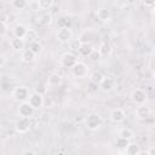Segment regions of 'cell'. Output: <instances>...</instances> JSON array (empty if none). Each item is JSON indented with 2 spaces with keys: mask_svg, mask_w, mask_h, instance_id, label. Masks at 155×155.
<instances>
[{
  "mask_svg": "<svg viewBox=\"0 0 155 155\" xmlns=\"http://www.w3.org/2000/svg\"><path fill=\"white\" fill-rule=\"evenodd\" d=\"M84 125L90 131H97L102 126V119L97 113H91V114L86 115V117L84 120Z\"/></svg>",
  "mask_w": 155,
  "mask_h": 155,
  "instance_id": "cell-1",
  "label": "cell"
},
{
  "mask_svg": "<svg viewBox=\"0 0 155 155\" xmlns=\"http://www.w3.org/2000/svg\"><path fill=\"white\" fill-rule=\"evenodd\" d=\"M29 90L27 86H23V85H19V86H16L12 91V97L19 102V103H23V102H28L29 99Z\"/></svg>",
  "mask_w": 155,
  "mask_h": 155,
  "instance_id": "cell-2",
  "label": "cell"
},
{
  "mask_svg": "<svg viewBox=\"0 0 155 155\" xmlns=\"http://www.w3.org/2000/svg\"><path fill=\"white\" fill-rule=\"evenodd\" d=\"M56 38L59 42L62 44H69L71 38H73V31L69 27H63V28H59L57 30V34H56Z\"/></svg>",
  "mask_w": 155,
  "mask_h": 155,
  "instance_id": "cell-3",
  "label": "cell"
},
{
  "mask_svg": "<svg viewBox=\"0 0 155 155\" xmlns=\"http://www.w3.org/2000/svg\"><path fill=\"white\" fill-rule=\"evenodd\" d=\"M78 62H79L78 61V56L74 52H70V51L63 53L62 57H61V64L63 67H65V68H70L71 69Z\"/></svg>",
  "mask_w": 155,
  "mask_h": 155,
  "instance_id": "cell-4",
  "label": "cell"
},
{
  "mask_svg": "<svg viewBox=\"0 0 155 155\" xmlns=\"http://www.w3.org/2000/svg\"><path fill=\"white\" fill-rule=\"evenodd\" d=\"M34 108L29 104V102H23V103H19L18 108H17V113L21 117H27V119H30L34 114Z\"/></svg>",
  "mask_w": 155,
  "mask_h": 155,
  "instance_id": "cell-5",
  "label": "cell"
},
{
  "mask_svg": "<svg viewBox=\"0 0 155 155\" xmlns=\"http://www.w3.org/2000/svg\"><path fill=\"white\" fill-rule=\"evenodd\" d=\"M131 99L136 103V104H138V105H140V104H144L145 102H147V98H148V96H147V92L143 90V88H134L132 92H131Z\"/></svg>",
  "mask_w": 155,
  "mask_h": 155,
  "instance_id": "cell-6",
  "label": "cell"
},
{
  "mask_svg": "<svg viewBox=\"0 0 155 155\" xmlns=\"http://www.w3.org/2000/svg\"><path fill=\"white\" fill-rule=\"evenodd\" d=\"M28 102H29V104H30L35 110H39V109H40V108H42V107H44V104H45L44 96H42V94H39V93H36V92L30 93Z\"/></svg>",
  "mask_w": 155,
  "mask_h": 155,
  "instance_id": "cell-7",
  "label": "cell"
},
{
  "mask_svg": "<svg viewBox=\"0 0 155 155\" xmlns=\"http://www.w3.org/2000/svg\"><path fill=\"white\" fill-rule=\"evenodd\" d=\"M88 73V67L84 62H78L73 68H71V74L75 78H85Z\"/></svg>",
  "mask_w": 155,
  "mask_h": 155,
  "instance_id": "cell-8",
  "label": "cell"
},
{
  "mask_svg": "<svg viewBox=\"0 0 155 155\" xmlns=\"http://www.w3.org/2000/svg\"><path fill=\"white\" fill-rule=\"evenodd\" d=\"M30 128V121L27 117H19L15 122V130L18 133H25Z\"/></svg>",
  "mask_w": 155,
  "mask_h": 155,
  "instance_id": "cell-9",
  "label": "cell"
},
{
  "mask_svg": "<svg viewBox=\"0 0 155 155\" xmlns=\"http://www.w3.org/2000/svg\"><path fill=\"white\" fill-rule=\"evenodd\" d=\"M110 120L113 121V122H115V124H121V122H124L125 121V119H126V113H125V110L124 109H121V108H115V109H113L111 111H110Z\"/></svg>",
  "mask_w": 155,
  "mask_h": 155,
  "instance_id": "cell-10",
  "label": "cell"
},
{
  "mask_svg": "<svg viewBox=\"0 0 155 155\" xmlns=\"http://www.w3.org/2000/svg\"><path fill=\"white\" fill-rule=\"evenodd\" d=\"M96 16L101 22H108L111 18V11L107 7H99V8H97Z\"/></svg>",
  "mask_w": 155,
  "mask_h": 155,
  "instance_id": "cell-11",
  "label": "cell"
},
{
  "mask_svg": "<svg viewBox=\"0 0 155 155\" xmlns=\"http://www.w3.org/2000/svg\"><path fill=\"white\" fill-rule=\"evenodd\" d=\"M28 30H29V29H28L24 24L18 23V24H16V25L13 27V35H15V38L24 39L25 35H27V33H28Z\"/></svg>",
  "mask_w": 155,
  "mask_h": 155,
  "instance_id": "cell-12",
  "label": "cell"
},
{
  "mask_svg": "<svg viewBox=\"0 0 155 155\" xmlns=\"http://www.w3.org/2000/svg\"><path fill=\"white\" fill-rule=\"evenodd\" d=\"M62 81H63L62 75H59V74H57V73H52V74H50L48 78H47V86L57 87V86H59V85L62 84Z\"/></svg>",
  "mask_w": 155,
  "mask_h": 155,
  "instance_id": "cell-13",
  "label": "cell"
},
{
  "mask_svg": "<svg viewBox=\"0 0 155 155\" xmlns=\"http://www.w3.org/2000/svg\"><path fill=\"white\" fill-rule=\"evenodd\" d=\"M10 46L13 51H17V52H23L25 50L24 41H23V39H19V38H12L10 40Z\"/></svg>",
  "mask_w": 155,
  "mask_h": 155,
  "instance_id": "cell-14",
  "label": "cell"
},
{
  "mask_svg": "<svg viewBox=\"0 0 155 155\" xmlns=\"http://www.w3.org/2000/svg\"><path fill=\"white\" fill-rule=\"evenodd\" d=\"M150 113H151L150 108L144 105V104H140V105H138L136 108V116L138 119H147L150 115Z\"/></svg>",
  "mask_w": 155,
  "mask_h": 155,
  "instance_id": "cell-15",
  "label": "cell"
},
{
  "mask_svg": "<svg viewBox=\"0 0 155 155\" xmlns=\"http://www.w3.org/2000/svg\"><path fill=\"white\" fill-rule=\"evenodd\" d=\"M99 88L103 92H110L114 90V80L111 78H104L103 81L99 84Z\"/></svg>",
  "mask_w": 155,
  "mask_h": 155,
  "instance_id": "cell-16",
  "label": "cell"
},
{
  "mask_svg": "<svg viewBox=\"0 0 155 155\" xmlns=\"http://www.w3.org/2000/svg\"><path fill=\"white\" fill-rule=\"evenodd\" d=\"M35 57H36V54L33 53L29 48H25V50L21 53V59H22L24 63H31V62H34V61H35Z\"/></svg>",
  "mask_w": 155,
  "mask_h": 155,
  "instance_id": "cell-17",
  "label": "cell"
},
{
  "mask_svg": "<svg viewBox=\"0 0 155 155\" xmlns=\"http://www.w3.org/2000/svg\"><path fill=\"white\" fill-rule=\"evenodd\" d=\"M93 50L94 48L92 47V45L90 42H82V45H81V47L79 50V53L81 56H84V57H90V54L93 52Z\"/></svg>",
  "mask_w": 155,
  "mask_h": 155,
  "instance_id": "cell-18",
  "label": "cell"
},
{
  "mask_svg": "<svg viewBox=\"0 0 155 155\" xmlns=\"http://www.w3.org/2000/svg\"><path fill=\"white\" fill-rule=\"evenodd\" d=\"M28 48H29L33 53H35L36 56H38V54H40V53L42 52V45H41L38 40H35V41H33V42H29Z\"/></svg>",
  "mask_w": 155,
  "mask_h": 155,
  "instance_id": "cell-19",
  "label": "cell"
},
{
  "mask_svg": "<svg viewBox=\"0 0 155 155\" xmlns=\"http://www.w3.org/2000/svg\"><path fill=\"white\" fill-rule=\"evenodd\" d=\"M98 51H99V53H101L102 57H107V56H109V54L111 53V46H110V44H108V42H102V44L99 45Z\"/></svg>",
  "mask_w": 155,
  "mask_h": 155,
  "instance_id": "cell-20",
  "label": "cell"
},
{
  "mask_svg": "<svg viewBox=\"0 0 155 155\" xmlns=\"http://www.w3.org/2000/svg\"><path fill=\"white\" fill-rule=\"evenodd\" d=\"M105 76L102 74V71H99V70H94L92 74H91V76H90V79H91V81L93 82V84H96V85H99L102 81H103V79H104Z\"/></svg>",
  "mask_w": 155,
  "mask_h": 155,
  "instance_id": "cell-21",
  "label": "cell"
},
{
  "mask_svg": "<svg viewBox=\"0 0 155 155\" xmlns=\"http://www.w3.org/2000/svg\"><path fill=\"white\" fill-rule=\"evenodd\" d=\"M130 143H131L130 139H126V138H122V137H117L116 140H115V145H116V148L120 149V150H125V149L128 147Z\"/></svg>",
  "mask_w": 155,
  "mask_h": 155,
  "instance_id": "cell-22",
  "label": "cell"
},
{
  "mask_svg": "<svg viewBox=\"0 0 155 155\" xmlns=\"http://www.w3.org/2000/svg\"><path fill=\"white\" fill-rule=\"evenodd\" d=\"M127 155H138V153L140 151V149H139V145L138 144H136V143H130L128 144V147L124 150Z\"/></svg>",
  "mask_w": 155,
  "mask_h": 155,
  "instance_id": "cell-23",
  "label": "cell"
},
{
  "mask_svg": "<svg viewBox=\"0 0 155 155\" xmlns=\"http://www.w3.org/2000/svg\"><path fill=\"white\" fill-rule=\"evenodd\" d=\"M11 5L16 10H24L29 5V2L25 1V0H12L11 1Z\"/></svg>",
  "mask_w": 155,
  "mask_h": 155,
  "instance_id": "cell-24",
  "label": "cell"
},
{
  "mask_svg": "<svg viewBox=\"0 0 155 155\" xmlns=\"http://www.w3.org/2000/svg\"><path fill=\"white\" fill-rule=\"evenodd\" d=\"M133 132H132V130L131 128H128V127H124V128H121L120 131H119V137H122V138H126V139H132L133 138Z\"/></svg>",
  "mask_w": 155,
  "mask_h": 155,
  "instance_id": "cell-25",
  "label": "cell"
},
{
  "mask_svg": "<svg viewBox=\"0 0 155 155\" xmlns=\"http://www.w3.org/2000/svg\"><path fill=\"white\" fill-rule=\"evenodd\" d=\"M82 42L79 40V39H71L70 42H69V48H70V52L75 51V52H79L80 47H81Z\"/></svg>",
  "mask_w": 155,
  "mask_h": 155,
  "instance_id": "cell-26",
  "label": "cell"
},
{
  "mask_svg": "<svg viewBox=\"0 0 155 155\" xmlns=\"http://www.w3.org/2000/svg\"><path fill=\"white\" fill-rule=\"evenodd\" d=\"M39 23L42 24V25H48L52 23V16L50 13H44L40 16L39 18Z\"/></svg>",
  "mask_w": 155,
  "mask_h": 155,
  "instance_id": "cell-27",
  "label": "cell"
},
{
  "mask_svg": "<svg viewBox=\"0 0 155 155\" xmlns=\"http://www.w3.org/2000/svg\"><path fill=\"white\" fill-rule=\"evenodd\" d=\"M28 7H29L31 11H40V10H42V8H41L40 0H33V1H29Z\"/></svg>",
  "mask_w": 155,
  "mask_h": 155,
  "instance_id": "cell-28",
  "label": "cell"
},
{
  "mask_svg": "<svg viewBox=\"0 0 155 155\" xmlns=\"http://www.w3.org/2000/svg\"><path fill=\"white\" fill-rule=\"evenodd\" d=\"M46 91H47V87H46V85H44V84H38L35 87H34V92H36V93H39V94H45L46 93Z\"/></svg>",
  "mask_w": 155,
  "mask_h": 155,
  "instance_id": "cell-29",
  "label": "cell"
},
{
  "mask_svg": "<svg viewBox=\"0 0 155 155\" xmlns=\"http://www.w3.org/2000/svg\"><path fill=\"white\" fill-rule=\"evenodd\" d=\"M24 39H27L28 42H33V41H35V40H36V31L33 30V29H29Z\"/></svg>",
  "mask_w": 155,
  "mask_h": 155,
  "instance_id": "cell-30",
  "label": "cell"
},
{
  "mask_svg": "<svg viewBox=\"0 0 155 155\" xmlns=\"http://www.w3.org/2000/svg\"><path fill=\"white\" fill-rule=\"evenodd\" d=\"M102 56H101V53H99V51L98 50H93V52L90 54V59L92 61V62H97V61H99V58H101Z\"/></svg>",
  "mask_w": 155,
  "mask_h": 155,
  "instance_id": "cell-31",
  "label": "cell"
},
{
  "mask_svg": "<svg viewBox=\"0 0 155 155\" xmlns=\"http://www.w3.org/2000/svg\"><path fill=\"white\" fill-rule=\"evenodd\" d=\"M6 33H7V23L6 22H1V31H0V35L4 38Z\"/></svg>",
  "mask_w": 155,
  "mask_h": 155,
  "instance_id": "cell-32",
  "label": "cell"
},
{
  "mask_svg": "<svg viewBox=\"0 0 155 155\" xmlns=\"http://www.w3.org/2000/svg\"><path fill=\"white\" fill-rule=\"evenodd\" d=\"M40 4H41V8L45 10V8H48L53 2H51V1H41L40 0Z\"/></svg>",
  "mask_w": 155,
  "mask_h": 155,
  "instance_id": "cell-33",
  "label": "cell"
},
{
  "mask_svg": "<svg viewBox=\"0 0 155 155\" xmlns=\"http://www.w3.org/2000/svg\"><path fill=\"white\" fill-rule=\"evenodd\" d=\"M5 63H6V58H5L4 54H1V56H0V67L2 68V67L5 65Z\"/></svg>",
  "mask_w": 155,
  "mask_h": 155,
  "instance_id": "cell-34",
  "label": "cell"
},
{
  "mask_svg": "<svg viewBox=\"0 0 155 155\" xmlns=\"http://www.w3.org/2000/svg\"><path fill=\"white\" fill-rule=\"evenodd\" d=\"M148 153H149V155H155V145L150 147V148L148 149Z\"/></svg>",
  "mask_w": 155,
  "mask_h": 155,
  "instance_id": "cell-35",
  "label": "cell"
},
{
  "mask_svg": "<svg viewBox=\"0 0 155 155\" xmlns=\"http://www.w3.org/2000/svg\"><path fill=\"white\" fill-rule=\"evenodd\" d=\"M22 155H36L33 150H24L23 153H22Z\"/></svg>",
  "mask_w": 155,
  "mask_h": 155,
  "instance_id": "cell-36",
  "label": "cell"
},
{
  "mask_svg": "<svg viewBox=\"0 0 155 155\" xmlns=\"http://www.w3.org/2000/svg\"><path fill=\"white\" fill-rule=\"evenodd\" d=\"M138 155H149V153H148V150H140L138 153Z\"/></svg>",
  "mask_w": 155,
  "mask_h": 155,
  "instance_id": "cell-37",
  "label": "cell"
},
{
  "mask_svg": "<svg viewBox=\"0 0 155 155\" xmlns=\"http://www.w3.org/2000/svg\"><path fill=\"white\" fill-rule=\"evenodd\" d=\"M117 155H127V154H126V153H125V151H121V153H119V154H117Z\"/></svg>",
  "mask_w": 155,
  "mask_h": 155,
  "instance_id": "cell-38",
  "label": "cell"
},
{
  "mask_svg": "<svg viewBox=\"0 0 155 155\" xmlns=\"http://www.w3.org/2000/svg\"><path fill=\"white\" fill-rule=\"evenodd\" d=\"M153 11H154V15H155V5H154V8H153Z\"/></svg>",
  "mask_w": 155,
  "mask_h": 155,
  "instance_id": "cell-39",
  "label": "cell"
},
{
  "mask_svg": "<svg viewBox=\"0 0 155 155\" xmlns=\"http://www.w3.org/2000/svg\"><path fill=\"white\" fill-rule=\"evenodd\" d=\"M154 78H155V70H154Z\"/></svg>",
  "mask_w": 155,
  "mask_h": 155,
  "instance_id": "cell-40",
  "label": "cell"
}]
</instances>
